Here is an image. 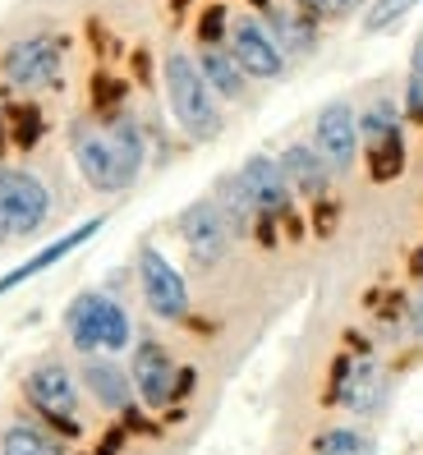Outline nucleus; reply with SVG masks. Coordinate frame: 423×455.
I'll list each match as a JSON object with an SVG mask.
<instances>
[{
	"mask_svg": "<svg viewBox=\"0 0 423 455\" xmlns=\"http://www.w3.org/2000/svg\"><path fill=\"white\" fill-rule=\"evenodd\" d=\"M69 148H74V166L97 194H124L143 171V129L134 116H111V124H88L78 120L69 129Z\"/></svg>",
	"mask_w": 423,
	"mask_h": 455,
	"instance_id": "f257e3e1",
	"label": "nucleus"
},
{
	"mask_svg": "<svg viewBox=\"0 0 423 455\" xmlns=\"http://www.w3.org/2000/svg\"><path fill=\"white\" fill-rule=\"evenodd\" d=\"M162 84H166V101H171V116L184 129V139L194 143H212L217 133L226 129L221 120V97L207 88V78L198 69V60L189 51H171L166 65H162Z\"/></svg>",
	"mask_w": 423,
	"mask_h": 455,
	"instance_id": "f03ea898",
	"label": "nucleus"
},
{
	"mask_svg": "<svg viewBox=\"0 0 423 455\" xmlns=\"http://www.w3.org/2000/svg\"><path fill=\"white\" fill-rule=\"evenodd\" d=\"M65 336L78 355H120L134 340V323H129L124 304H116L101 290H84L65 308Z\"/></svg>",
	"mask_w": 423,
	"mask_h": 455,
	"instance_id": "7ed1b4c3",
	"label": "nucleus"
},
{
	"mask_svg": "<svg viewBox=\"0 0 423 455\" xmlns=\"http://www.w3.org/2000/svg\"><path fill=\"white\" fill-rule=\"evenodd\" d=\"M65 69V42L37 33V37H19L5 46L0 56V74L10 78L14 88H56Z\"/></svg>",
	"mask_w": 423,
	"mask_h": 455,
	"instance_id": "20e7f679",
	"label": "nucleus"
},
{
	"mask_svg": "<svg viewBox=\"0 0 423 455\" xmlns=\"http://www.w3.org/2000/svg\"><path fill=\"white\" fill-rule=\"evenodd\" d=\"M139 285H143V304L152 317H162V323L189 317V281L180 276V267L156 244H143L139 253Z\"/></svg>",
	"mask_w": 423,
	"mask_h": 455,
	"instance_id": "39448f33",
	"label": "nucleus"
},
{
	"mask_svg": "<svg viewBox=\"0 0 423 455\" xmlns=\"http://www.w3.org/2000/svg\"><path fill=\"white\" fill-rule=\"evenodd\" d=\"M226 51L235 56V65L244 69V78H258V84H272V78L285 74V51L276 46V37L267 33V23L258 14H235L230 19Z\"/></svg>",
	"mask_w": 423,
	"mask_h": 455,
	"instance_id": "423d86ee",
	"label": "nucleus"
},
{
	"mask_svg": "<svg viewBox=\"0 0 423 455\" xmlns=\"http://www.w3.org/2000/svg\"><path fill=\"white\" fill-rule=\"evenodd\" d=\"M23 395L37 414L60 423L65 433H78V382L60 359H42L28 378H23Z\"/></svg>",
	"mask_w": 423,
	"mask_h": 455,
	"instance_id": "0eeeda50",
	"label": "nucleus"
},
{
	"mask_svg": "<svg viewBox=\"0 0 423 455\" xmlns=\"http://www.w3.org/2000/svg\"><path fill=\"white\" fill-rule=\"evenodd\" d=\"M194 372H180L175 359L162 350L156 340H139L134 345V363H129V382H134V395L148 410H166L171 400L189 387Z\"/></svg>",
	"mask_w": 423,
	"mask_h": 455,
	"instance_id": "6e6552de",
	"label": "nucleus"
},
{
	"mask_svg": "<svg viewBox=\"0 0 423 455\" xmlns=\"http://www.w3.org/2000/svg\"><path fill=\"white\" fill-rule=\"evenodd\" d=\"M230 221H226V212L217 198H198L180 212V239H184V249H189V258L198 267H212V262H221L226 249H230Z\"/></svg>",
	"mask_w": 423,
	"mask_h": 455,
	"instance_id": "1a4fd4ad",
	"label": "nucleus"
},
{
	"mask_svg": "<svg viewBox=\"0 0 423 455\" xmlns=\"http://www.w3.org/2000/svg\"><path fill=\"white\" fill-rule=\"evenodd\" d=\"M359 111L350 101H327L313 120V148L323 152V162L340 175L359 162Z\"/></svg>",
	"mask_w": 423,
	"mask_h": 455,
	"instance_id": "9d476101",
	"label": "nucleus"
},
{
	"mask_svg": "<svg viewBox=\"0 0 423 455\" xmlns=\"http://www.w3.org/2000/svg\"><path fill=\"white\" fill-rule=\"evenodd\" d=\"M5 221H10V235H37L51 221V189L42 175L23 166H5Z\"/></svg>",
	"mask_w": 423,
	"mask_h": 455,
	"instance_id": "9b49d317",
	"label": "nucleus"
},
{
	"mask_svg": "<svg viewBox=\"0 0 423 455\" xmlns=\"http://www.w3.org/2000/svg\"><path fill=\"white\" fill-rule=\"evenodd\" d=\"M235 184H240V194L253 203V212H258V221H272V217H281V212L290 207V184H285V175H281V162L276 156H262V152H253V156H244V166L230 175Z\"/></svg>",
	"mask_w": 423,
	"mask_h": 455,
	"instance_id": "f8f14e48",
	"label": "nucleus"
},
{
	"mask_svg": "<svg viewBox=\"0 0 423 455\" xmlns=\"http://www.w3.org/2000/svg\"><path fill=\"white\" fill-rule=\"evenodd\" d=\"M106 221L101 217H92V221H84V226H74L69 235H60V239H51V244L42 249V253H33V258H23L19 267H14V272H5V276H0V294H10V290H19L23 281H33V276H42L46 272V267H56L60 258H69L74 249H84L88 244V239L101 230Z\"/></svg>",
	"mask_w": 423,
	"mask_h": 455,
	"instance_id": "ddd939ff",
	"label": "nucleus"
},
{
	"mask_svg": "<svg viewBox=\"0 0 423 455\" xmlns=\"http://www.w3.org/2000/svg\"><path fill=\"white\" fill-rule=\"evenodd\" d=\"M276 162H281V175H285V184H290V194H295V198H323L331 175H336L323 162V152L308 148V143H290Z\"/></svg>",
	"mask_w": 423,
	"mask_h": 455,
	"instance_id": "4468645a",
	"label": "nucleus"
},
{
	"mask_svg": "<svg viewBox=\"0 0 423 455\" xmlns=\"http://www.w3.org/2000/svg\"><path fill=\"white\" fill-rule=\"evenodd\" d=\"M267 10V33L276 37V46L285 51H295V56H308V51L317 46V23H313V14L308 10H299V5H262Z\"/></svg>",
	"mask_w": 423,
	"mask_h": 455,
	"instance_id": "2eb2a0df",
	"label": "nucleus"
},
{
	"mask_svg": "<svg viewBox=\"0 0 423 455\" xmlns=\"http://www.w3.org/2000/svg\"><path fill=\"white\" fill-rule=\"evenodd\" d=\"M84 387L97 395V405H106V410H116V414H124L129 410V400H134V382H129V372L124 368H116L111 359H97V355H88V363H84Z\"/></svg>",
	"mask_w": 423,
	"mask_h": 455,
	"instance_id": "dca6fc26",
	"label": "nucleus"
},
{
	"mask_svg": "<svg viewBox=\"0 0 423 455\" xmlns=\"http://www.w3.org/2000/svg\"><path fill=\"white\" fill-rule=\"evenodd\" d=\"M194 60H198L207 88L217 92V97H226V101H240L244 97V69L235 65V56H230L226 46H203Z\"/></svg>",
	"mask_w": 423,
	"mask_h": 455,
	"instance_id": "f3484780",
	"label": "nucleus"
},
{
	"mask_svg": "<svg viewBox=\"0 0 423 455\" xmlns=\"http://www.w3.org/2000/svg\"><path fill=\"white\" fill-rule=\"evenodd\" d=\"M336 395L346 400L355 414H373L382 405V372H378V363H368V359L346 363V378H340Z\"/></svg>",
	"mask_w": 423,
	"mask_h": 455,
	"instance_id": "a211bd4d",
	"label": "nucleus"
},
{
	"mask_svg": "<svg viewBox=\"0 0 423 455\" xmlns=\"http://www.w3.org/2000/svg\"><path fill=\"white\" fill-rule=\"evenodd\" d=\"M395 133H401V111H395V101L391 97H373L359 111V139L368 148H378V143L395 139Z\"/></svg>",
	"mask_w": 423,
	"mask_h": 455,
	"instance_id": "6ab92c4d",
	"label": "nucleus"
},
{
	"mask_svg": "<svg viewBox=\"0 0 423 455\" xmlns=\"http://www.w3.org/2000/svg\"><path fill=\"white\" fill-rule=\"evenodd\" d=\"M0 455H60V446L51 437H42L37 427L14 423V427H5V437H0Z\"/></svg>",
	"mask_w": 423,
	"mask_h": 455,
	"instance_id": "aec40b11",
	"label": "nucleus"
},
{
	"mask_svg": "<svg viewBox=\"0 0 423 455\" xmlns=\"http://www.w3.org/2000/svg\"><path fill=\"white\" fill-rule=\"evenodd\" d=\"M313 451L317 455H378V446L363 433H355V427H327V433L313 442Z\"/></svg>",
	"mask_w": 423,
	"mask_h": 455,
	"instance_id": "412c9836",
	"label": "nucleus"
},
{
	"mask_svg": "<svg viewBox=\"0 0 423 455\" xmlns=\"http://www.w3.org/2000/svg\"><path fill=\"white\" fill-rule=\"evenodd\" d=\"M423 0H373V5L363 10V33H391L395 23H401L410 10H419Z\"/></svg>",
	"mask_w": 423,
	"mask_h": 455,
	"instance_id": "4be33fe9",
	"label": "nucleus"
},
{
	"mask_svg": "<svg viewBox=\"0 0 423 455\" xmlns=\"http://www.w3.org/2000/svg\"><path fill=\"white\" fill-rule=\"evenodd\" d=\"M368 171H373V180H382V184L405 171V143H401V133L387 139V143H378V148H368Z\"/></svg>",
	"mask_w": 423,
	"mask_h": 455,
	"instance_id": "5701e85b",
	"label": "nucleus"
},
{
	"mask_svg": "<svg viewBox=\"0 0 423 455\" xmlns=\"http://www.w3.org/2000/svg\"><path fill=\"white\" fill-rule=\"evenodd\" d=\"M405 120L423 124V33L410 51V74H405Z\"/></svg>",
	"mask_w": 423,
	"mask_h": 455,
	"instance_id": "b1692460",
	"label": "nucleus"
},
{
	"mask_svg": "<svg viewBox=\"0 0 423 455\" xmlns=\"http://www.w3.org/2000/svg\"><path fill=\"white\" fill-rule=\"evenodd\" d=\"M226 33H230L226 5H207V14H203V23H198V42H203V46H221Z\"/></svg>",
	"mask_w": 423,
	"mask_h": 455,
	"instance_id": "393cba45",
	"label": "nucleus"
},
{
	"mask_svg": "<svg viewBox=\"0 0 423 455\" xmlns=\"http://www.w3.org/2000/svg\"><path fill=\"white\" fill-rule=\"evenodd\" d=\"M299 10H308L313 19H340V14H350V10H359L363 0H295Z\"/></svg>",
	"mask_w": 423,
	"mask_h": 455,
	"instance_id": "a878e982",
	"label": "nucleus"
},
{
	"mask_svg": "<svg viewBox=\"0 0 423 455\" xmlns=\"http://www.w3.org/2000/svg\"><path fill=\"white\" fill-rule=\"evenodd\" d=\"M10 239V221H5V166H0V244Z\"/></svg>",
	"mask_w": 423,
	"mask_h": 455,
	"instance_id": "bb28decb",
	"label": "nucleus"
},
{
	"mask_svg": "<svg viewBox=\"0 0 423 455\" xmlns=\"http://www.w3.org/2000/svg\"><path fill=\"white\" fill-rule=\"evenodd\" d=\"M410 327H414V336H423V290H419V299L410 304Z\"/></svg>",
	"mask_w": 423,
	"mask_h": 455,
	"instance_id": "cd10ccee",
	"label": "nucleus"
}]
</instances>
